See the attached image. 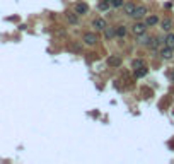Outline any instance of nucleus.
<instances>
[{
  "label": "nucleus",
  "instance_id": "obj_1",
  "mask_svg": "<svg viewBox=\"0 0 174 164\" xmlns=\"http://www.w3.org/2000/svg\"><path fill=\"white\" fill-rule=\"evenodd\" d=\"M82 41H84V45H87V46H94V45L99 41V38H97L96 33H84Z\"/></svg>",
  "mask_w": 174,
  "mask_h": 164
},
{
  "label": "nucleus",
  "instance_id": "obj_2",
  "mask_svg": "<svg viewBox=\"0 0 174 164\" xmlns=\"http://www.w3.org/2000/svg\"><path fill=\"white\" fill-rule=\"evenodd\" d=\"M147 12H148V10H147V7H145V5H137L135 10H133V14H131V17L138 21V19L147 17Z\"/></svg>",
  "mask_w": 174,
  "mask_h": 164
},
{
  "label": "nucleus",
  "instance_id": "obj_3",
  "mask_svg": "<svg viewBox=\"0 0 174 164\" xmlns=\"http://www.w3.org/2000/svg\"><path fill=\"white\" fill-rule=\"evenodd\" d=\"M147 24L145 22H135L133 26H131V33L135 36H138V34H144V33H147Z\"/></svg>",
  "mask_w": 174,
  "mask_h": 164
},
{
  "label": "nucleus",
  "instance_id": "obj_4",
  "mask_svg": "<svg viewBox=\"0 0 174 164\" xmlns=\"http://www.w3.org/2000/svg\"><path fill=\"white\" fill-rule=\"evenodd\" d=\"M74 12L78 14V16H85V14L89 12V5H87L85 2H78V4H75Z\"/></svg>",
  "mask_w": 174,
  "mask_h": 164
},
{
  "label": "nucleus",
  "instance_id": "obj_5",
  "mask_svg": "<svg viewBox=\"0 0 174 164\" xmlns=\"http://www.w3.org/2000/svg\"><path fill=\"white\" fill-rule=\"evenodd\" d=\"M106 26H108V22H106V19H103V17H96L94 21H92V27H96V31H104Z\"/></svg>",
  "mask_w": 174,
  "mask_h": 164
},
{
  "label": "nucleus",
  "instance_id": "obj_6",
  "mask_svg": "<svg viewBox=\"0 0 174 164\" xmlns=\"http://www.w3.org/2000/svg\"><path fill=\"white\" fill-rule=\"evenodd\" d=\"M137 41H138V45H142V46H150V43H152V36H148L147 33H144V34H138L137 36Z\"/></svg>",
  "mask_w": 174,
  "mask_h": 164
},
{
  "label": "nucleus",
  "instance_id": "obj_7",
  "mask_svg": "<svg viewBox=\"0 0 174 164\" xmlns=\"http://www.w3.org/2000/svg\"><path fill=\"white\" fill-rule=\"evenodd\" d=\"M108 65L109 67H113V69H118V67L121 65V56L120 55H111L108 58Z\"/></svg>",
  "mask_w": 174,
  "mask_h": 164
},
{
  "label": "nucleus",
  "instance_id": "obj_8",
  "mask_svg": "<svg viewBox=\"0 0 174 164\" xmlns=\"http://www.w3.org/2000/svg\"><path fill=\"white\" fill-rule=\"evenodd\" d=\"M65 17H67V21H68V24H72V26H77V24H78V14H75V12H67Z\"/></svg>",
  "mask_w": 174,
  "mask_h": 164
},
{
  "label": "nucleus",
  "instance_id": "obj_9",
  "mask_svg": "<svg viewBox=\"0 0 174 164\" xmlns=\"http://www.w3.org/2000/svg\"><path fill=\"white\" fill-rule=\"evenodd\" d=\"M135 7H137V5L131 4V2H126V4H123V12H125V16H130V17H131V14H133Z\"/></svg>",
  "mask_w": 174,
  "mask_h": 164
},
{
  "label": "nucleus",
  "instance_id": "obj_10",
  "mask_svg": "<svg viewBox=\"0 0 174 164\" xmlns=\"http://www.w3.org/2000/svg\"><path fill=\"white\" fill-rule=\"evenodd\" d=\"M126 33H128V29H126V26H116L114 27V34L118 36V38H125L126 36Z\"/></svg>",
  "mask_w": 174,
  "mask_h": 164
},
{
  "label": "nucleus",
  "instance_id": "obj_11",
  "mask_svg": "<svg viewBox=\"0 0 174 164\" xmlns=\"http://www.w3.org/2000/svg\"><path fill=\"white\" fill-rule=\"evenodd\" d=\"M161 55H162V58H164V60H171V58H172V48H162L161 50Z\"/></svg>",
  "mask_w": 174,
  "mask_h": 164
},
{
  "label": "nucleus",
  "instance_id": "obj_12",
  "mask_svg": "<svg viewBox=\"0 0 174 164\" xmlns=\"http://www.w3.org/2000/svg\"><path fill=\"white\" fill-rule=\"evenodd\" d=\"M164 45L167 48H172V50H174V34H172V33H169V34L164 38Z\"/></svg>",
  "mask_w": 174,
  "mask_h": 164
},
{
  "label": "nucleus",
  "instance_id": "obj_13",
  "mask_svg": "<svg viewBox=\"0 0 174 164\" xmlns=\"http://www.w3.org/2000/svg\"><path fill=\"white\" fill-rule=\"evenodd\" d=\"M114 36H116V34H114V27H108V26H106L104 27V38L111 39V38H114Z\"/></svg>",
  "mask_w": 174,
  "mask_h": 164
},
{
  "label": "nucleus",
  "instance_id": "obj_14",
  "mask_svg": "<svg viewBox=\"0 0 174 164\" xmlns=\"http://www.w3.org/2000/svg\"><path fill=\"white\" fill-rule=\"evenodd\" d=\"M157 22H159V17H157V16H148V17L145 19V24H147V26H155Z\"/></svg>",
  "mask_w": 174,
  "mask_h": 164
},
{
  "label": "nucleus",
  "instance_id": "obj_15",
  "mask_svg": "<svg viewBox=\"0 0 174 164\" xmlns=\"http://www.w3.org/2000/svg\"><path fill=\"white\" fill-rule=\"evenodd\" d=\"M142 67H145V62L142 60V58H137V60H133V63H131V69H133V70L142 69Z\"/></svg>",
  "mask_w": 174,
  "mask_h": 164
},
{
  "label": "nucleus",
  "instance_id": "obj_16",
  "mask_svg": "<svg viewBox=\"0 0 174 164\" xmlns=\"http://www.w3.org/2000/svg\"><path fill=\"white\" fill-rule=\"evenodd\" d=\"M147 67H142V69H137L135 70V77L137 79H140V77H145V75H147Z\"/></svg>",
  "mask_w": 174,
  "mask_h": 164
},
{
  "label": "nucleus",
  "instance_id": "obj_17",
  "mask_svg": "<svg viewBox=\"0 0 174 164\" xmlns=\"http://www.w3.org/2000/svg\"><path fill=\"white\" fill-rule=\"evenodd\" d=\"M161 26H162L164 31H171V27H172V21H171V19H164Z\"/></svg>",
  "mask_w": 174,
  "mask_h": 164
},
{
  "label": "nucleus",
  "instance_id": "obj_18",
  "mask_svg": "<svg viewBox=\"0 0 174 164\" xmlns=\"http://www.w3.org/2000/svg\"><path fill=\"white\" fill-rule=\"evenodd\" d=\"M109 4H111V2H103V0H101L99 9H101V10H108V9H109Z\"/></svg>",
  "mask_w": 174,
  "mask_h": 164
},
{
  "label": "nucleus",
  "instance_id": "obj_19",
  "mask_svg": "<svg viewBox=\"0 0 174 164\" xmlns=\"http://www.w3.org/2000/svg\"><path fill=\"white\" fill-rule=\"evenodd\" d=\"M113 7H123V0H111Z\"/></svg>",
  "mask_w": 174,
  "mask_h": 164
}]
</instances>
